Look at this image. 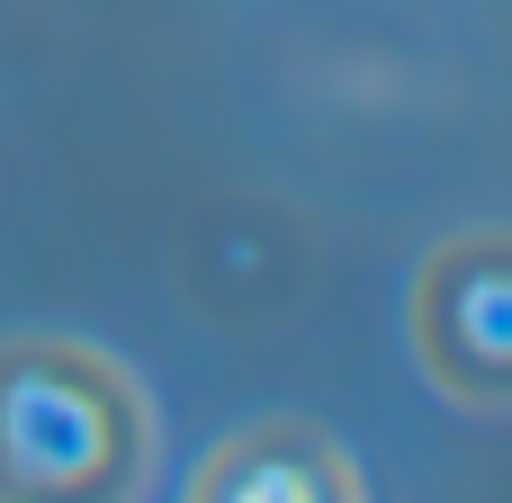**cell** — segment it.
<instances>
[{"label": "cell", "mask_w": 512, "mask_h": 503, "mask_svg": "<svg viewBox=\"0 0 512 503\" xmlns=\"http://www.w3.org/2000/svg\"><path fill=\"white\" fill-rule=\"evenodd\" d=\"M414 342L423 369L459 396V405H504L512 396V270L504 243H459L423 270L414 297Z\"/></svg>", "instance_id": "2"}, {"label": "cell", "mask_w": 512, "mask_h": 503, "mask_svg": "<svg viewBox=\"0 0 512 503\" xmlns=\"http://www.w3.org/2000/svg\"><path fill=\"white\" fill-rule=\"evenodd\" d=\"M144 450H153V405L108 351L0 342V495H117L135 486Z\"/></svg>", "instance_id": "1"}]
</instances>
